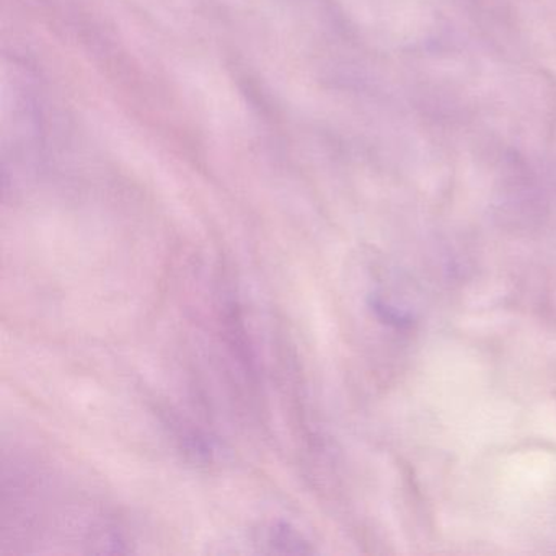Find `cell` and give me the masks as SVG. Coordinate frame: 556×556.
Here are the masks:
<instances>
[{
  "mask_svg": "<svg viewBox=\"0 0 556 556\" xmlns=\"http://www.w3.org/2000/svg\"><path fill=\"white\" fill-rule=\"evenodd\" d=\"M269 543L282 553H307L311 552L307 543L302 540L295 530L288 523H278L269 530Z\"/></svg>",
  "mask_w": 556,
  "mask_h": 556,
  "instance_id": "1",
  "label": "cell"
}]
</instances>
